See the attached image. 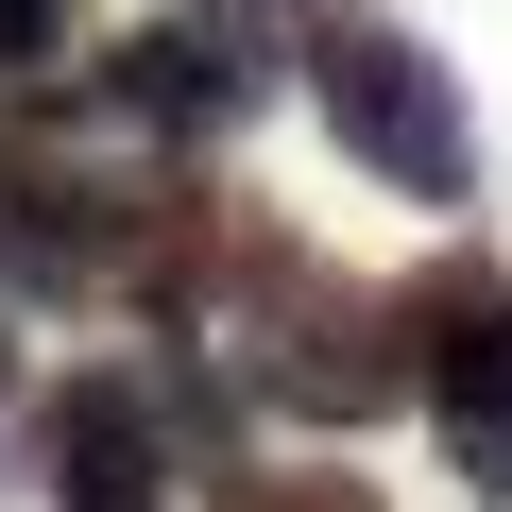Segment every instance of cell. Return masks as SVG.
I'll return each instance as SVG.
<instances>
[{"instance_id":"cell-1","label":"cell","mask_w":512,"mask_h":512,"mask_svg":"<svg viewBox=\"0 0 512 512\" xmlns=\"http://www.w3.org/2000/svg\"><path fill=\"white\" fill-rule=\"evenodd\" d=\"M205 342H239V393L291 410V427H376V410H410V325H393V291H359L342 256L274 239L256 205H239V239H222Z\"/></svg>"},{"instance_id":"cell-2","label":"cell","mask_w":512,"mask_h":512,"mask_svg":"<svg viewBox=\"0 0 512 512\" xmlns=\"http://www.w3.org/2000/svg\"><path fill=\"white\" fill-rule=\"evenodd\" d=\"M291 86H308V120H325L376 188H410V205H478L461 69H444L410 18H376V0H291Z\"/></svg>"},{"instance_id":"cell-3","label":"cell","mask_w":512,"mask_h":512,"mask_svg":"<svg viewBox=\"0 0 512 512\" xmlns=\"http://www.w3.org/2000/svg\"><path fill=\"white\" fill-rule=\"evenodd\" d=\"M171 171V154H154ZM154 171H103L69 137V103H35L18 137H0V274H18L35 308H86L137 274V239H154Z\"/></svg>"},{"instance_id":"cell-4","label":"cell","mask_w":512,"mask_h":512,"mask_svg":"<svg viewBox=\"0 0 512 512\" xmlns=\"http://www.w3.org/2000/svg\"><path fill=\"white\" fill-rule=\"evenodd\" d=\"M393 325H410V393H427L444 461L512 512V274L495 256H427V274L393 291Z\"/></svg>"},{"instance_id":"cell-5","label":"cell","mask_w":512,"mask_h":512,"mask_svg":"<svg viewBox=\"0 0 512 512\" xmlns=\"http://www.w3.org/2000/svg\"><path fill=\"white\" fill-rule=\"evenodd\" d=\"M35 461H52V512H171V478H188L171 376H137V359H86V376H52V410H35Z\"/></svg>"},{"instance_id":"cell-6","label":"cell","mask_w":512,"mask_h":512,"mask_svg":"<svg viewBox=\"0 0 512 512\" xmlns=\"http://www.w3.org/2000/svg\"><path fill=\"white\" fill-rule=\"evenodd\" d=\"M256 103H274V69H256L239 35H205V18H137V35L103 52V120H137L154 154H171V137H239Z\"/></svg>"},{"instance_id":"cell-7","label":"cell","mask_w":512,"mask_h":512,"mask_svg":"<svg viewBox=\"0 0 512 512\" xmlns=\"http://www.w3.org/2000/svg\"><path fill=\"white\" fill-rule=\"evenodd\" d=\"M222 512H376V478H222Z\"/></svg>"},{"instance_id":"cell-8","label":"cell","mask_w":512,"mask_h":512,"mask_svg":"<svg viewBox=\"0 0 512 512\" xmlns=\"http://www.w3.org/2000/svg\"><path fill=\"white\" fill-rule=\"evenodd\" d=\"M69 52V0H0V69H52Z\"/></svg>"},{"instance_id":"cell-9","label":"cell","mask_w":512,"mask_h":512,"mask_svg":"<svg viewBox=\"0 0 512 512\" xmlns=\"http://www.w3.org/2000/svg\"><path fill=\"white\" fill-rule=\"evenodd\" d=\"M0 444H18V342H0Z\"/></svg>"},{"instance_id":"cell-10","label":"cell","mask_w":512,"mask_h":512,"mask_svg":"<svg viewBox=\"0 0 512 512\" xmlns=\"http://www.w3.org/2000/svg\"><path fill=\"white\" fill-rule=\"evenodd\" d=\"M205 18H222V0H205Z\"/></svg>"}]
</instances>
